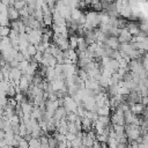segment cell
Wrapping results in <instances>:
<instances>
[{
  "mask_svg": "<svg viewBox=\"0 0 148 148\" xmlns=\"http://www.w3.org/2000/svg\"><path fill=\"white\" fill-rule=\"evenodd\" d=\"M104 45L112 49L114 51H119V49H120V43L118 41V37H114V36H108Z\"/></svg>",
  "mask_w": 148,
  "mask_h": 148,
  "instance_id": "obj_1",
  "label": "cell"
},
{
  "mask_svg": "<svg viewBox=\"0 0 148 148\" xmlns=\"http://www.w3.org/2000/svg\"><path fill=\"white\" fill-rule=\"evenodd\" d=\"M146 108H147V106H145L142 103H135V104H133V105L130 106V110H131V112H132L134 116H141Z\"/></svg>",
  "mask_w": 148,
  "mask_h": 148,
  "instance_id": "obj_2",
  "label": "cell"
},
{
  "mask_svg": "<svg viewBox=\"0 0 148 148\" xmlns=\"http://www.w3.org/2000/svg\"><path fill=\"white\" fill-rule=\"evenodd\" d=\"M52 16H53V24H57V26H61V27H67V22H66V20L65 18L58 13V12H54L53 14H52Z\"/></svg>",
  "mask_w": 148,
  "mask_h": 148,
  "instance_id": "obj_3",
  "label": "cell"
},
{
  "mask_svg": "<svg viewBox=\"0 0 148 148\" xmlns=\"http://www.w3.org/2000/svg\"><path fill=\"white\" fill-rule=\"evenodd\" d=\"M66 116H67V111L65 110V108L64 106H59L57 110H56V112H54V119L56 120H58V122H60V120H63V119H65L66 118Z\"/></svg>",
  "mask_w": 148,
  "mask_h": 148,
  "instance_id": "obj_4",
  "label": "cell"
},
{
  "mask_svg": "<svg viewBox=\"0 0 148 148\" xmlns=\"http://www.w3.org/2000/svg\"><path fill=\"white\" fill-rule=\"evenodd\" d=\"M127 29L130 31V34L132 35V37H137L139 34H140V28H139V24L134 23V22H131L127 24Z\"/></svg>",
  "mask_w": 148,
  "mask_h": 148,
  "instance_id": "obj_5",
  "label": "cell"
},
{
  "mask_svg": "<svg viewBox=\"0 0 148 148\" xmlns=\"http://www.w3.org/2000/svg\"><path fill=\"white\" fill-rule=\"evenodd\" d=\"M18 17H20V13L18 11H16L14 7H8V20L12 21H17Z\"/></svg>",
  "mask_w": 148,
  "mask_h": 148,
  "instance_id": "obj_6",
  "label": "cell"
},
{
  "mask_svg": "<svg viewBox=\"0 0 148 148\" xmlns=\"http://www.w3.org/2000/svg\"><path fill=\"white\" fill-rule=\"evenodd\" d=\"M21 109L23 111V115L24 116H30L32 110H34V105L31 103H28V102H23L21 103Z\"/></svg>",
  "mask_w": 148,
  "mask_h": 148,
  "instance_id": "obj_7",
  "label": "cell"
},
{
  "mask_svg": "<svg viewBox=\"0 0 148 148\" xmlns=\"http://www.w3.org/2000/svg\"><path fill=\"white\" fill-rule=\"evenodd\" d=\"M110 106L109 105H103V106H101V108H98L97 109V111H96V114L101 117V116H105V117H109V115H110Z\"/></svg>",
  "mask_w": 148,
  "mask_h": 148,
  "instance_id": "obj_8",
  "label": "cell"
},
{
  "mask_svg": "<svg viewBox=\"0 0 148 148\" xmlns=\"http://www.w3.org/2000/svg\"><path fill=\"white\" fill-rule=\"evenodd\" d=\"M83 15V13L79 9V8H75V9H73L72 11V20L74 22H78L80 20V17Z\"/></svg>",
  "mask_w": 148,
  "mask_h": 148,
  "instance_id": "obj_9",
  "label": "cell"
},
{
  "mask_svg": "<svg viewBox=\"0 0 148 148\" xmlns=\"http://www.w3.org/2000/svg\"><path fill=\"white\" fill-rule=\"evenodd\" d=\"M68 41H69V49L71 50L78 49V36H71V37H68Z\"/></svg>",
  "mask_w": 148,
  "mask_h": 148,
  "instance_id": "obj_10",
  "label": "cell"
},
{
  "mask_svg": "<svg viewBox=\"0 0 148 148\" xmlns=\"http://www.w3.org/2000/svg\"><path fill=\"white\" fill-rule=\"evenodd\" d=\"M11 27H0V37L1 38H5V37H8L11 34Z\"/></svg>",
  "mask_w": 148,
  "mask_h": 148,
  "instance_id": "obj_11",
  "label": "cell"
},
{
  "mask_svg": "<svg viewBox=\"0 0 148 148\" xmlns=\"http://www.w3.org/2000/svg\"><path fill=\"white\" fill-rule=\"evenodd\" d=\"M112 128L117 135H123L125 134V126H122V125H112Z\"/></svg>",
  "mask_w": 148,
  "mask_h": 148,
  "instance_id": "obj_12",
  "label": "cell"
},
{
  "mask_svg": "<svg viewBox=\"0 0 148 148\" xmlns=\"http://www.w3.org/2000/svg\"><path fill=\"white\" fill-rule=\"evenodd\" d=\"M42 143L40 139H31L29 141V148H41Z\"/></svg>",
  "mask_w": 148,
  "mask_h": 148,
  "instance_id": "obj_13",
  "label": "cell"
},
{
  "mask_svg": "<svg viewBox=\"0 0 148 148\" xmlns=\"http://www.w3.org/2000/svg\"><path fill=\"white\" fill-rule=\"evenodd\" d=\"M78 115H77V112H72V114H67V116H66V119H67V122L68 123H75L77 120H78Z\"/></svg>",
  "mask_w": 148,
  "mask_h": 148,
  "instance_id": "obj_14",
  "label": "cell"
},
{
  "mask_svg": "<svg viewBox=\"0 0 148 148\" xmlns=\"http://www.w3.org/2000/svg\"><path fill=\"white\" fill-rule=\"evenodd\" d=\"M100 123H102L104 126H110V123H111V119H110V117H105V116H98V119H97Z\"/></svg>",
  "mask_w": 148,
  "mask_h": 148,
  "instance_id": "obj_15",
  "label": "cell"
},
{
  "mask_svg": "<svg viewBox=\"0 0 148 148\" xmlns=\"http://www.w3.org/2000/svg\"><path fill=\"white\" fill-rule=\"evenodd\" d=\"M78 128L75 126V123H68V133H72V134H78Z\"/></svg>",
  "mask_w": 148,
  "mask_h": 148,
  "instance_id": "obj_16",
  "label": "cell"
},
{
  "mask_svg": "<svg viewBox=\"0 0 148 148\" xmlns=\"http://www.w3.org/2000/svg\"><path fill=\"white\" fill-rule=\"evenodd\" d=\"M16 11H21V9H23V8H26L27 7V3H24V1H16V3H14V6H13Z\"/></svg>",
  "mask_w": 148,
  "mask_h": 148,
  "instance_id": "obj_17",
  "label": "cell"
},
{
  "mask_svg": "<svg viewBox=\"0 0 148 148\" xmlns=\"http://www.w3.org/2000/svg\"><path fill=\"white\" fill-rule=\"evenodd\" d=\"M27 50H28V53H29L30 57H34V56L37 53V49H36V46H35V45H31V44H30V45L28 46V49H27Z\"/></svg>",
  "mask_w": 148,
  "mask_h": 148,
  "instance_id": "obj_18",
  "label": "cell"
},
{
  "mask_svg": "<svg viewBox=\"0 0 148 148\" xmlns=\"http://www.w3.org/2000/svg\"><path fill=\"white\" fill-rule=\"evenodd\" d=\"M82 146V139L80 138H77L74 141H72V147L73 148H80Z\"/></svg>",
  "mask_w": 148,
  "mask_h": 148,
  "instance_id": "obj_19",
  "label": "cell"
},
{
  "mask_svg": "<svg viewBox=\"0 0 148 148\" xmlns=\"http://www.w3.org/2000/svg\"><path fill=\"white\" fill-rule=\"evenodd\" d=\"M15 60H16L17 63H22V61H24V57H23V54H22L21 52H18V53L16 54V57H15Z\"/></svg>",
  "mask_w": 148,
  "mask_h": 148,
  "instance_id": "obj_20",
  "label": "cell"
},
{
  "mask_svg": "<svg viewBox=\"0 0 148 148\" xmlns=\"http://www.w3.org/2000/svg\"><path fill=\"white\" fill-rule=\"evenodd\" d=\"M75 139H77V135H75V134H72V133H67V134H66V140H67V141H71V142H72V141H74Z\"/></svg>",
  "mask_w": 148,
  "mask_h": 148,
  "instance_id": "obj_21",
  "label": "cell"
},
{
  "mask_svg": "<svg viewBox=\"0 0 148 148\" xmlns=\"http://www.w3.org/2000/svg\"><path fill=\"white\" fill-rule=\"evenodd\" d=\"M117 148H128V143H118Z\"/></svg>",
  "mask_w": 148,
  "mask_h": 148,
  "instance_id": "obj_22",
  "label": "cell"
}]
</instances>
